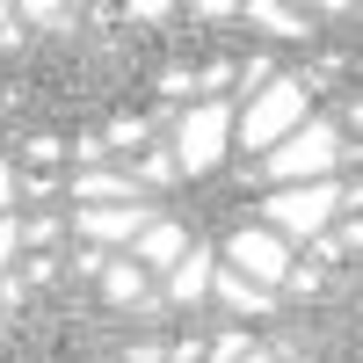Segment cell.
Returning a JSON list of instances; mask_svg holds the SVG:
<instances>
[{"label":"cell","instance_id":"obj_1","mask_svg":"<svg viewBox=\"0 0 363 363\" xmlns=\"http://www.w3.org/2000/svg\"><path fill=\"white\" fill-rule=\"evenodd\" d=\"M313 116V87L306 80H291V73H277L262 87V95H247V109H240V145H247V153H269V145H284L298 124H306Z\"/></svg>","mask_w":363,"mask_h":363},{"label":"cell","instance_id":"obj_2","mask_svg":"<svg viewBox=\"0 0 363 363\" xmlns=\"http://www.w3.org/2000/svg\"><path fill=\"white\" fill-rule=\"evenodd\" d=\"M335 160H342V131L327 124V116H306L284 145H269V153H262V174L298 189V182H327V174H335Z\"/></svg>","mask_w":363,"mask_h":363},{"label":"cell","instance_id":"obj_3","mask_svg":"<svg viewBox=\"0 0 363 363\" xmlns=\"http://www.w3.org/2000/svg\"><path fill=\"white\" fill-rule=\"evenodd\" d=\"M225 145H233V102L225 95H203L174 124V167L182 174H211V167L225 160Z\"/></svg>","mask_w":363,"mask_h":363},{"label":"cell","instance_id":"obj_4","mask_svg":"<svg viewBox=\"0 0 363 363\" xmlns=\"http://www.w3.org/2000/svg\"><path fill=\"white\" fill-rule=\"evenodd\" d=\"M335 211H342L335 182H298V189H277V196L262 203V225L277 233V240H313V233H327Z\"/></svg>","mask_w":363,"mask_h":363},{"label":"cell","instance_id":"obj_5","mask_svg":"<svg viewBox=\"0 0 363 363\" xmlns=\"http://www.w3.org/2000/svg\"><path fill=\"white\" fill-rule=\"evenodd\" d=\"M225 247H233V255H225V269H240V277H247V284H262V291H277V284L291 277V247H284V240L269 233V225L233 233Z\"/></svg>","mask_w":363,"mask_h":363},{"label":"cell","instance_id":"obj_6","mask_svg":"<svg viewBox=\"0 0 363 363\" xmlns=\"http://www.w3.org/2000/svg\"><path fill=\"white\" fill-rule=\"evenodd\" d=\"M153 218H160V211L145 196L138 203H95V211H80V240H95V247H131Z\"/></svg>","mask_w":363,"mask_h":363},{"label":"cell","instance_id":"obj_7","mask_svg":"<svg viewBox=\"0 0 363 363\" xmlns=\"http://www.w3.org/2000/svg\"><path fill=\"white\" fill-rule=\"evenodd\" d=\"M66 196H73L80 211H95V203H138L145 189H138V182H131V174H116V167H80Z\"/></svg>","mask_w":363,"mask_h":363},{"label":"cell","instance_id":"obj_8","mask_svg":"<svg viewBox=\"0 0 363 363\" xmlns=\"http://www.w3.org/2000/svg\"><path fill=\"white\" fill-rule=\"evenodd\" d=\"M131 247H138V255H131L138 269H174L182 255H189V233H182V225L167 218V211H160V218H153V225H145V233L131 240Z\"/></svg>","mask_w":363,"mask_h":363},{"label":"cell","instance_id":"obj_9","mask_svg":"<svg viewBox=\"0 0 363 363\" xmlns=\"http://www.w3.org/2000/svg\"><path fill=\"white\" fill-rule=\"evenodd\" d=\"M211 269H218V255H211V247H189V255L167 269V298H174V306H196V298H211Z\"/></svg>","mask_w":363,"mask_h":363},{"label":"cell","instance_id":"obj_10","mask_svg":"<svg viewBox=\"0 0 363 363\" xmlns=\"http://www.w3.org/2000/svg\"><path fill=\"white\" fill-rule=\"evenodd\" d=\"M102 298H109L116 313H145V269H138L131 255L102 262Z\"/></svg>","mask_w":363,"mask_h":363},{"label":"cell","instance_id":"obj_11","mask_svg":"<svg viewBox=\"0 0 363 363\" xmlns=\"http://www.w3.org/2000/svg\"><path fill=\"white\" fill-rule=\"evenodd\" d=\"M240 22H255L262 29V37H313V22L306 15H298V8H284V0H247V8H240Z\"/></svg>","mask_w":363,"mask_h":363},{"label":"cell","instance_id":"obj_12","mask_svg":"<svg viewBox=\"0 0 363 363\" xmlns=\"http://www.w3.org/2000/svg\"><path fill=\"white\" fill-rule=\"evenodd\" d=\"M211 291H218V306H225V313H247V320H255V313H269V291H262V284H247L240 269H211Z\"/></svg>","mask_w":363,"mask_h":363},{"label":"cell","instance_id":"obj_13","mask_svg":"<svg viewBox=\"0 0 363 363\" xmlns=\"http://www.w3.org/2000/svg\"><path fill=\"white\" fill-rule=\"evenodd\" d=\"M22 22H37V29H66L73 22V8H58V0H29V8H15Z\"/></svg>","mask_w":363,"mask_h":363},{"label":"cell","instance_id":"obj_14","mask_svg":"<svg viewBox=\"0 0 363 363\" xmlns=\"http://www.w3.org/2000/svg\"><path fill=\"white\" fill-rule=\"evenodd\" d=\"M145 131H153V124H138V116H124V124H109V131H102V145H116V153H131V145H145Z\"/></svg>","mask_w":363,"mask_h":363},{"label":"cell","instance_id":"obj_15","mask_svg":"<svg viewBox=\"0 0 363 363\" xmlns=\"http://www.w3.org/2000/svg\"><path fill=\"white\" fill-rule=\"evenodd\" d=\"M247 356H255L247 335H218V342H211V363H247Z\"/></svg>","mask_w":363,"mask_h":363},{"label":"cell","instance_id":"obj_16","mask_svg":"<svg viewBox=\"0 0 363 363\" xmlns=\"http://www.w3.org/2000/svg\"><path fill=\"white\" fill-rule=\"evenodd\" d=\"M131 182H138V189H145V182H174V153H145V167Z\"/></svg>","mask_w":363,"mask_h":363},{"label":"cell","instance_id":"obj_17","mask_svg":"<svg viewBox=\"0 0 363 363\" xmlns=\"http://www.w3.org/2000/svg\"><path fill=\"white\" fill-rule=\"evenodd\" d=\"M15 247H22V218L8 211V218H0V277H8V262H15Z\"/></svg>","mask_w":363,"mask_h":363},{"label":"cell","instance_id":"obj_18","mask_svg":"<svg viewBox=\"0 0 363 363\" xmlns=\"http://www.w3.org/2000/svg\"><path fill=\"white\" fill-rule=\"evenodd\" d=\"M269 80H277V66H269V58H247V66H240V87H247V95H262Z\"/></svg>","mask_w":363,"mask_h":363},{"label":"cell","instance_id":"obj_19","mask_svg":"<svg viewBox=\"0 0 363 363\" xmlns=\"http://www.w3.org/2000/svg\"><path fill=\"white\" fill-rule=\"evenodd\" d=\"M15 196H22V174L0 160V218H8V203H15Z\"/></svg>","mask_w":363,"mask_h":363},{"label":"cell","instance_id":"obj_20","mask_svg":"<svg viewBox=\"0 0 363 363\" xmlns=\"http://www.w3.org/2000/svg\"><path fill=\"white\" fill-rule=\"evenodd\" d=\"M58 153H66V145H58V138H51V131H44V138H29V160H37V167H51V160H58Z\"/></svg>","mask_w":363,"mask_h":363},{"label":"cell","instance_id":"obj_21","mask_svg":"<svg viewBox=\"0 0 363 363\" xmlns=\"http://www.w3.org/2000/svg\"><path fill=\"white\" fill-rule=\"evenodd\" d=\"M124 15H131V22H160V15H174V8H167V0H131Z\"/></svg>","mask_w":363,"mask_h":363},{"label":"cell","instance_id":"obj_22","mask_svg":"<svg viewBox=\"0 0 363 363\" xmlns=\"http://www.w3.org/2000/svg\"><path fill=\"white\" fill-rule=\"evenodd\" d=\"M313 255H320V262H342L349 247H342V233H313Z\"/></svg>","mask_w":363,"mask_h":363},{"label":"cell","instance_id":"obj_23","mask_svg":"<svg viewBox=\"0 0 363 363\" xmlns=\"http://www.w3.org/2000/svg\"><path fill=\"white\" fill-rule=\"evenodd\" d=\"M189 15H203V22H240L233 0H203V8H189Z\"/></svg>","mask_w":363,"mask_h":363},{"label":"cell","instance_id":"obj_24","mask_svg":"<svg viewBox=\"0 0 363 363\" xmlns=\"http://www.w3.org/2000/svg\"><path fill=\"white\" fill-rule=\"evenodd\" d=\"M22 196H29V203H51V196H58V182H44V174H29V182H22Z\"/></svg>","mask_w":363,"mask_h":363},{"label":"cell","instance_id":"obj_25","mask_svg":"<svg viewBox=\"0 0 363 363\" xmlns=\"http://www.w3.org/2000/svg\"><path fill=\"white\" fill-rule=\"evenodd\" d=\"M22 291H29L22 277H0V313H8V306H22Z\"/></svg>","mask_w":363,"mask_h":363},{"label":"cell","instance_id":"obj_26","mask_svg":"<svg viewBox=\"0 0 363 363\" xmlns=\"http://www.w3.org/2000/svg\"><path fill=\"white\" fill-rule=\"evenodd\" d=\"M247 363H277V356H262V349H255V356H247Z\"/></svg>","mask_w":363,"mask_h":363},{"label":"cell","instance_id":"obj_27","mask_svg":"<svg viewBox=\"0 0 363 363\" xmlns=\"http://www.w3.org/2000/svg\"><path fill=\"white\" fill-rule=\"evenodd\" d=\"M0 15H15V8H0ZM0 29H8V22H0Z\"/></svg>","mask_w":363,"mask_h":363}]
</instances>
